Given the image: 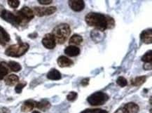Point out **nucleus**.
I'll list each match as a JSON object with an SVG mask.
<instances>
[{
  "label": "nucleus",
  "instance_id": "423d86ee",
  "mask_svg": "<svg viewBox=\"0 0 152 113\" xmlns=\"http://www.w3.org/2000/svg\"><path fill=\"white\" fill-rule=\"evenodd\" d=\"M1 17L4 20L7 21L8 23H11L13 25L15 26H18V25H21L20 19L17 16L16 14L13 13L11 11L7 10H3L1 12Z\"/></svg>",
  "mask_w": 152,
  "mask_h": 113
},
{
  "label": "nucleus",
  "instance_id": "39448f33",
  "mask_svg": "<svg viewBox=\"0 0 152 113\" xmlns=\"http://www.w3.org/2000/svg\"><path fill=\"white\" fill-rule=\"evenodd\" d=\"M15 14L17 15L18 18L20 19L21 25L23 24V23H26L28 21L32 20L34 18V12H33L32 9L27 7L22 8L20 11L16 12Z\"/></svg>",
  "mask_w": 152,
  "mask_h": 113
},
{
  "label": "nucleus",
  "instance_id": "1a4fd4ad",
  "mask_svg": "<svg viewBox=\"0 0 152 113\" xmlns=\"http://www.w3.org/2000/svg\"><path fill=\"white\" fill-rule=\"evenodd\" d=\"M69 7L76 12H80L83 10L85 7V3L81 0H70L69 1Z\"/></svg>",
  "mask_w": 152,
  "mask_h": 113
},
{
  "label": "nucleus",
  "instance_id": "473e14b6",
  "mask_svg": "<svg viewBox=\"0 0 152 113\" xmlns=\"http://www.w3.org/2000/svg\"><path fill=\"white\" fill-rule=\"evenodd\" d=\"M115 113H127V112H126V110H125L124 108H121L119 109H118V110L115 112Z\"/></svg>",
  "mask_w": 152,
  "mask_h": 113
},
{
  "label": "nucleus",
  "instance_id": "a878e982",
  "mask_svg": "<svg viewBox=\"0 0 152 113\" xmlns=\"http://www.w3.org/2000/svg\"><path fill=\"white\" fill-rule=\"evenodd\" d=\"M81 113H107V112L100 109H88Z\"/></svg>",
  "mask_w": 152,
  "mask_h": 113
},
{
  "label": "nucleus",
  "instance_id": "0eeeda50",
  "mask_svg": "<svg viewBox=\"0 0 152 113\" xmlns=\"http://www.w3.org/2000/svg\"><path fill=\"white\" fill-rule=\"evenodd\" d=\"M57 10L56 7H50L47 8L44 7H34V14H36L37 16L42 17L44 15H49L54 13Z\"/></svg>",
  "mask_w": 152,
  "mask_h": 113
},
{
  "label": "nucleus",
  "instance_id": "ddd939ff",
  "mask_svg": "<svg viewBox=\"0 0 152 113\" xmlns=\"http://www.w3.org/2000/svg\"><path fill=\"white\" fill-rule=\"evenodd\" d=\"M65 53L70 57H75L80 54V48L75 46H69L65 49Z\"/></svg>",
  "mask_w": 152,
  "mask_h": 113
},
{
  "label": "nucleus",
  "instance_id": "cd10ccee",
  "mask_svg": "<svg viewBox=\"0 0 152 113\" xmlns=\"http://www.w3.org/2000/svg\"><path fill=\"white\" fill-rule=\"evenodd\" d=\"M77 98V93L75 91H72L67 95V99L69 101H74Z\"/></svg>",
  "mask_w": 152,
  "mask_h": 113
},
{
  "label": "nucleus",
  "instance_id": "412c9836",
  "mask_svg": "<svg viewBox=\"0 0 152 113\" xmlns=\"http://www.w3.org/2000/svg\"><path fill=\"white\" fill-rule=\"evenodd\" d=\"M83 42V37L79 34H74L71 37L69 40V44H75V45H79Z\"/></svg>",
  "mask_w": 152,
  "mask_h": 113
},
{
  "label": "nucleus",
  "instance_id": "aec40b11",
  "mask_svg": "<svg viewBox=\"0 0 152 113\" xmlns=\"http://www.w3.org/2000/svg\"><path fill=\"white\" fill-rule=\"evenodd\" d=\"M146 79H147V77L145 76H140V77H135L131 79V84L133 86L137 87V86H140L145 83Z\"/></svg>",
  "mask_w": 152,
  "mask_h": 113
},
{
  "label": "nucleus",
  "instance_id": "f8f14e48",
  "mask_svg": "<svg viewBox=\"0 0 152 113\" xmlns=\"http://www.w3.org/2000/svg\"><path fill=\"white\" fill-rule=\"evenodd\" d=\"M9 41H10V36L9 33L2 27L0 26V44L4 46Z\"/></svg>",
  "mask_w": 152,
  "mask_h": 113
},
{
  "label": "nucleus",
  "instance_id": "9d476101",
  "mask_svg": "<svg viewBox=\"0 0 152 113\" xmlns=\"http://www.w3.org/2000/svg\"><path fill=\"white\" fill-rule=\"evenodd\" d=\"M140 39L145 44H151L152 42V30L147 29L144 30L140 34Z\"/></svg>",
  "mask_w": 152,
  "mask_h": 113
},
{
  "label": "nucleus",
  "instance_id": "f03ea898",
  "mask_svg": "<svg viewBox=\"0 0 152 113\" xmlns=\"http://www.w3.org/2000/svg\"><path fill=\"white\" fill-rule=\"evenodd\" d=\"M71 29L67 23H61L57 25L53 30V36L55 38L56 42L62 44L65 43L70 35Z\"/></svg>",
  "mask_w": 152,
  "mask_h": 113
},
{
  "label": "nucleus",
  "instance_id": "7c9ffc66",
  "mask_svg": "<svg viewBox=\"0 0 152 113\" xmlns=\"http://www.w3.org/2000/svg\"><path fill=\"white\" fill-rule=\"evenodd\" d=\"M88 83H89V79H88V78H86V79H83L81 82V84L83 86V87H86V86H87L88 84Z\"/></svg>",
  "mask_w": 152,
  "mask_h": 113
},
{
  "label": "nucleus",
  "instance_id": "f3484780",
  "mask_svg": "<svg viewBox=\"0 0 152 113\" xmlns=\"http://www.w3.org/2000/svg\"><path fill=\"white\" fill-rule=\"evenodd\" d=\"M47 78L50 80H59L61 79V74L56 69H51L47 74Z\"/></svg>",
  "mask_w": 152,
  "mask_h": 113
},
{
  "label": "nucleus",
  "instance_id": "5701e85b",
  "mask_svg": "<svg viewBox=\"0 0 152 113\" xmlns=\"http://www.w3.org/2000/svg\"><path fill=\"white\" fill-rule=\"evenodd\" d=\"M142 60L146 63H151L152 61V52L151 50L149 51L142 57Z\"/></svg>",
  "mask_w": 152,
  "mask_h": 113
},
{
  "label": "nucleus",
  "instance_id": "9b49d317",
  "mask_svg": "<svg viewBox=\"0 0 152 113\" xmlns=\"http://www.w3.org/2000/svg\"><path fill=\"white\" fill-rule=\"evenodd\" d=\"M58 64L60 68H67L73 65V61L66 56H61L58 58Z\"/></svg>",
  "mask_w": 152,
  "mask_h": 113
},
{
  "label": "nucleus",
  "instance_id": "6e6552de",
  "mask_svg": "<svg viewBox=\"0 0 152 113\" xmlns=\"http://www.w3.org/2000/svg\"><path fill=\"white\" fill-rule=\"evenodd\" d=\"M42 44L48 49H53L55 48L56 42L52 34H46L43 38Z\"/></svg>",
  "mask_w": 152,
  "mask_h": 113
},
{
  "label": "nucleus",
  "instance_id": "4be33fe9",
  "mask_svg": "<svg viewBox=\"0 0 152 113\" xmlns=\"http://www.w3.org/2000/svg\"><path fill=\"white\" fill-rule=\"evenodd\" d=\"M8 66H9V68L13 72H19L21 70V68H22L20 64L15 61L9 62Z\"/></svg>",
  "mask_w": 152,
  "mask_h": 113
},
{
  "label": "nucleus",
  "instance_id": "72a5a7b5",
  "mask_svg": "<svg viewBox=\"0 0 152 113\" xmlns=\"http://www.w3.org/2000/svg\"><path fill=\"white\" fill-rule=\"evenodd\" d=\"M32 113H41V112H39V111H34Z\"/></svg>",
  "mask_w": 152,
  "mask_h": 113
},
{
  "label": "nucleus",
  "instance_id": "2f4dec72",
  "mask_svg": "<svg viewBox=\"0 0 152 113\" xmlns=\"http://www.w3.org/2000/svg\"><path fill=\"white\" fill-rule=\"evenodd\" d=\"M0 113H10V110L7 108H0Z\"/></svg>",
  "mask_w": 152,
  "mask_h": 113
},
{
  "label": "nucleus",
  "instance_id": "7ed1b4c3",
  "mask_svg": "<svg viewBox=\"0 0 152 113\" xmlns=\"http://www.w3.org/2000/svg\"><path fill=\"white\" fill-rule=\"evenodd\" d=\"M29 47H30V46L27 43L20 42L18 44L11 45L9 48H7L5 54L8 56L18 58L24 55L28 51Z\"/></svg>",
  "mask_w": 152,
  "mask_h": 113
},
{
  "label": "nucleus",
  "instance_id": "f257e3e1",
  "mask_svg": "<svg viewBox=\"0 0 152 113\" xmlns=\"http://www.w3.org/2000/svg\"><path fill=\"white\" fill-rule=\"evenodd\" d=\"M86 22L89 26L93 27L95 30L104 32L107 29L114 27L115 21L112 17L100 13L91 12L86 15Z\"/></svg>",
  "mask_w": 152,
  "mask_h": 113
},
{
  "label": "nucleus",
  "instance_id": "2eb2a0df",
  "mask_svg": "<svg viewBox=\"0 0 152 113\" xmlns=\"http://www.w3.org/2000/svg\"><path fill=\"white\" fill-rule=\"evenodd\" d=\"M34 107H36V102L30 100L27 101L23 104L22 107H21V110L24 112H28L32 110Z\"/></svg>",
  "mask_w": 152,
  "mask_h": 113
},
{
  "label": "nucleus",
  "instance_id": "4468645a",
  "mask_svg": "<svg viewBox=\"0 0 152 113\" xmlns=\"http://www.w3.org/2000/svg\"><path fill=\"white\" fill-rule=\"evenodd\" d=\"M91 37L95 42H100L104 39V34L102 32L97 30H93L91 32Z\"/></svg>",
  "mask_w": 152,
  "mask_h": 113
},
{
  "label": "nucleus",
  "instance_id": "bb28decb",
  "mask_svg": "<svg viewBox=\"0 0 152 113\" xmlns=\"http://www.w3.org/2000/svg\"><path fill=\"white\" fill-rule=\"evenodd\" d=\"M8 4L13 9H15V8L18 7V6L20 5V1L18 0H9L8 1Z\"/></svg>",
  "mask_w": 152,
  "mask_h": 113
},
{
  "label": "nucleus",
  "instance_id": "a211bd4d",
  "mask_svg": "<svg viewBox=\"0 0 152 113\" xmlns=\"http://www.w3.org/2000/svg\"><path fill=\"white\" fill-rule=\"evenodd\" d=\"M36 107L42 111H46L50 108V103L46 100H42L40 102H36Z\"/></svg>",
  "mask_w": 152,
  "mask_h": 113
},
{
  "label": "nucleus",
  "instance_id": "6ab92c4d",
  "mask_svg": "<svg viewBox=\"0 0 152 113\" xmlns=\"http://www.w3.org/2000/svg\"><path fill=\"white\" fill-rule=\"evenodd\" d=\"M19 77L15 75H10L6 78L5 83L9 86H13L18 82Z\"/></svg>",
  "mask_w": 152,
  "mask_h": 113
},
{
  "label": "nucleus",
  "instance_id": "c85d7f7f",
  "mask_svg": "<svg viewBox=\"0 0 152 113\" xmlns=\"http://www.w3.org/2000/svg\"><path fill=\"white\" fill-rule=\"evenodd\" d=\"M25 85H26V83H25V82L18 84L16 85V87H15V92H16L17 93H20L21 92H22L23 89L25 87Z\"/></svg>",
  "mask_w": 152,
  "mask_h": 113
},
{
  "label": "nucleus",
  "instance_id": "c756f323",
  "mask_svg": "<svg viewBox=\"0 0 152 113\" xmlns=\"http://www.w3.org/2000/svg\"><path fill=\"white\" fill-rule=\"evenodd\" d=\"M39 3L42 5H48L52 3V0H38Z\"/></svg>",
  "mask_w": 152,
  "mask_h": 113
},
{
  "label": "nucleus",
  "instance_id": "b1692460",
  "mask_svg": "<svg viewBox=\"0 0 152 113\" xmlns=\"http://www.w3.org/2000/svg\"><path fill=\"white\" fill-rule=\"evenodd\" d=\"M9 70L2 63H0V80L4 79V77L7 75Z\"/></svg>",
  "mask_w": 152,
  "mask_h": 113
},
{
  "label": "nucleus",
  "instance_id": "dca6fc26",
  "mask_svg": "<svg viewBox=\"0 0 152 113\" xmlns=\"http://www.w3.org/2000/svg\"><path fill=\"white\" fill-rule=\"evenodd\" d=\"M124 108L127 113H137L139 112V106L135 103H128L125 105Z\"/></svg>",
  "mask_w": 152,
  "mask_h": 113
},
{
  "label": "nucleus",
  "instance_id": "20e7f679",
  "mask_svg": "<svg viewBox=\"0 0 152 113\" xmlns=\"http://www.w3.org/2000/svg\"><path fill=\"white\" fill-rule=\"evenodd\" d=\"M109 98H110L109 95L105 93L102 91H97L91 95L87 100L91 106H97L104 104L109 100Z\"/></svg>",
  "mask_w": 152,
  "mask_h": 113
},
{
  "label": "nucleus",
  "instance_id": "393cba45",
  "mask_svg": "<svg viewBox=\"0 0 152 113\" xmlns=\"http://www.w3.org/2000/svg\"><path fill=\"white\" fill-rule=\"evenodd\" d=\"M116 83L118 86H120L121 87H125L126 86H127L128 82L126 80V78L124 77H118L116 79Z\"/></svg>",
  "mask_w": 152,
  "mask_h": 113
}]
</instances>
